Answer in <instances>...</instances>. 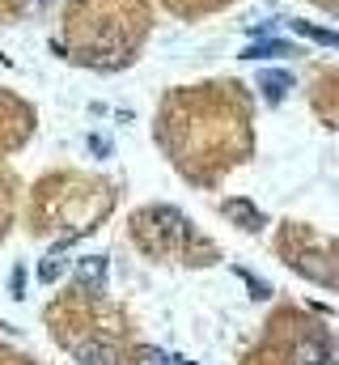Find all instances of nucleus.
Returning a JSON list of instances; mask_svg holds the SVG:
<instances>
[{
    "label": "nucleus",
    "instance_id": "1a4fd4ad",
    "mask_svg": "<svg viewBox=\"0 0 339 365\" xmlns=\"http://www.w3.org/2000/svg\"><path fill=\"white\" fill-rule=\"evenodd\" d=\"M140 365H170V357L162 349H140Z\"/></svg>",
    "mask_w": 339,
    "mask_h": 365
},
{
    "label": "nucleus",
    "instance_id": "20e7f679",
    "mask_svg": "<svg viewBox=\"0 0 339 365\" xmlns=\"http://www.w3.org/2000/svg\"><path fill=\"white\" fill-rule=\"evenodd\" d=\"M259 90H263V98H267V102H280L284 93L293 90V77H288V73H280V68L259 73Z\"/></svg>",
    "mask_w": 339,
    "mask_h": 365
},
{
    "label": "nucleus",
    "instance_id": "9b49d317",
    "mask_svg": "<svg viewBox=\"0 0 339 365\" xmlns=\"http://www.w3.org/2000/svg\"><path fill=\"white\" fill-rule=\"evenodd\" d=\"M271 30H276V21H251V34H254V38H271Z\"/></svg>",
    "mask_w": 339,
    "mask_h": 365
},
{
    "label": "nucleus",
    "instance_id": "f257e3e1",
    "mask_svg": "<svg viewBox=\"0 0 339 365\" xmlns=\"http://www.w3.org/2000/svg\"><path fill=\"white\" fill-rule=\"evenodd\" d=\"M77 361L81 365H123V353H119L115 340L93 336V340H85L81 349H77Z\"/></svg>",
    "mask_w": 339,
    "mask_h": 365
},
{
    "label": "nucleus",
    "instance_id": "f8f14e48",
    "mask_svg": "<svg viewBox=\"0 0 339 365\" xmlns=\"http://www.w3.org/2000/svg\"><path fill=\"white\" fill-rule=\"evenodd\" d=\"M13 297H26V268H13Z\"/></svg>",
    "mask_w": 339,
    "mask_h": 365
},
{
    "label": "nucleus",
    "instance_id": "6e6552de",
    "mask_svg": "<svg viewBox=\"0 0 339 365\" xmlns=\"http://www.w3.org/2000/svg\"><path fill=\"white\" fill-rule=\"evenodd\" d=\"M297 357H301V365H323V361H327V353H323L318 344H301V349H297Z\"/></svg>",
    "mask_w": 339,
    "mask_h": 365
},
{
    "label": "nucleus",
    "instance_id": "9d476101",
    "mask_svg": "<svg viewBox=\"0 0 339 365\" xmlns=\"http://www.w3.org/2000/svg\"><path fill=\"white\" fill-rule=\"evenodd\" d=\"M89 153L93 158H110V140L106 136H89Z\"/></svg>",
    "mask_w": 339,
    "mask_h": 365
},
{
    "label": "nucleus",
    "instance_id": "ddd939ff",
    "mask_svg": "<svg viewBox=\"0 0 339 365\" xmlns=\"http://www.w3.org/2000/svg\"><path fill=\"white\" fill-rule=\"evenodd\" d=\"M170 365H195V361H187V357H170Z\"/></svg>",
    "mask_w": 339,
    "mask_h": 365
},
{
    "label": "nucleus",
    "instance_id": "7ed1b4c3",
    "mask_svg": "<svg viewBox=\"0 0 339 365\" xmlns=\"http://www.w3.org/2000/svg\"><path fill=\"white\" fill-rule=\"evenodd\" d=\"M284 56H297V47L284 38H259L242 51V60H284Z\"/></svg>",
    "mask_w": 339,
    "mask_h": 365
},
{
    "label": "nucleus",
    "instance_id": "f03ea898",
    "mask_svg": "<svg viewBox=\"0 0 339 365\" xmlns=\"http://www.w3.org/2000/svg\"><path fill=\"white\" fill-rule=\"evenodd\" d=\"M73 272L81 280V289L102 293V289H106V255H81V259L73 264Z\"/></svg>",
    "mask_w": 339,
    "mask_h": 365
},
{
    "label": "nucleus",
    "instance_id": "39448f33",
    "mask_svg": "<svg viewBox=\"0 0 339 365\" xmlns=\"http://www.w3.org/2000/svg\"><path fill=\"white\" fill-rule=\"evenodd\" d=\"M225 217H234L242 230H259L263 225V212L254 208L251 200H225Z\"/></svg>",
    "mask_w": 339,
    "mask_h": 365
},
{
    "label": "nucleus",
    "instance_id": "423d86ee",
    "mask_svg": "<svg viewBox=\"0 0 339 365\" xmlns=\"http://www.w3.org/2000/svg\"><path fill=\"white\" fill-rule=\"evenodd\" d=\"M297 34H306V38H314V43H323V47H335L339 51V30H327V26H314V21H288Z\"/></svg>",
    "mask_w": 339,
    "mask_h": 365
},
{
    "label": "nucleus",
    "instance_id": "0eeeda50",
    "mask_svg": "<svg viewBox=\"0 0 339 365\" xmlns=\"http://www.w3.org/2000/svg\"><path fill=\"white\" fill-rule=\"evenodd\" d=\"M64 268H68V264H64V259H60V255L51 251V255H47L43 264H38V280H43V284H56V280L64 276Z\"/></svg>",
    "mask_w": 339,
    "mask_h": 365
}]
</instances>
